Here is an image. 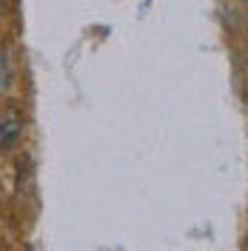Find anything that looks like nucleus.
<instances>
[{"label":"nucleus","mask_w":248,"mask_h":251,"mask_svg":"<svg viewBox=\"0 0 248 251\" xmlns=\"http://www.w3.org/2000/svg\"><path fill=\"white\" fill-rule=\"evenodd\" d=\"M0 6H3V0H0Z\"/></svg>","instance_id":"obj_2"},{"label":"nucleus","mask_w":248,"mask_h":251,"mask_svg":"<svg viewBox=\"0 0 248 251\" xmlns=\"http://www.w3.org/2000/svg\"><path fill=\"white\" fill-rule=\"evenodd\" d=\"M23 134V111L17 106H6L0 111V149H12Z\"/></svg>","instance_id":"obj_1"}]
</instances>
